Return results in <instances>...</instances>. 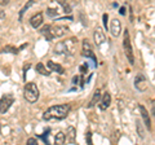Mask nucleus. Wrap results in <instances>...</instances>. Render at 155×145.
<instances>
[{"mask_svg":"<svg viewBox=\"0 0 155 145\" xmlns=\"http://www.w3.org/2000/svg\"><path fill=\"white\" fill-rule=\"evenodd\" d=\"M119 13L122 14V16H125V13H127V11H125V7H122V8H119Z\"/></svg>","mask_w":155,"mask_h":145,"instance_id":"2f4dec72","label":"nucleus"},{"mask_svg":"<svg viewBox=\"0 0 155 145\" xmlns=\"http://www.w3.org/2000/svg\"><path fill=\"white\" fill-rule=\"evenodd\" d=\"M39 88L36 87L35 83H26L25 84V88H23V96H25V99L27 103L30 104H35L36 101L39 100Z\"/></svg>","mask_w":155,"mask_h":145,"instance_id":"7ed1b4c3","label":"nucleus"},{"mask_svg":"<svg viewBox=\"0 0 155 145\" xmlns=\"http://www.w3.org/2000/svg\"><path fill=\"white\" fill-rule=\"evenodd\" d=\"M36 3V0H28V2L25 4V5H23L22 7V9H21V11H19V16H18V21H22L23 20V14H25L27 11H28V9H30L32 5H34V4H35Z\"/></svg>","mask_w":155,"mask_h":145,"instance_id":"2eb2a0df","label":"nucleus"},{"mask_svg":"<svg viewBox=\"0 0 155 145\" xmlns=\"http://www.w3.org/2000/svg\"><path fill=\"white\" fill-rule=\"evenodd\" d=\"M43 23V13H36L30 18V25L34 29H38L40 27V25Z\"/></svg>","mask_w":155,"mask_h":145,"instance_id":"ddd939ff","label":"nucleus"},{"mask_svg":"<svg viewBox=\"0 0 155 145\" xmlns=\"http://www.w3.org/2000/svg\"><path fill=\"white\" fill-rule=\"evenodd\" d=\"M9 2H11V0H0V5H7V4H9Z\"/></svg>","mask_w":155,"mask_h":145,"instance_id":"473e14b6","label":"nucleus"},{"mask_svg":"<svg viewBox=\"0 0 155 145\" xmlns=\"http://www.w3.org/2000/svg\"><path fill=\"white\" fill-rule=\"evenodd\" d=\"M140 112H141V117H142V120H143V124L146 126L147 130H151V120H150V115H149V112L146 110L143 105H140L138 106Z\"/></svg>","mask_w":155,"mask_h":145,"instance_id":"9d476101","label":"nucleus"},{"mask_svg":"<svg viewBox=\"0 0 155 145\" xmlns=\"http://www.w3.org/2000/svg\"><path fill=\"white\" fill-rule=\"evenodd\" d=\"M60 3L62 4V7H64L65 13H71V7L69 5V4H66L65 2H62V0H60Z\"/></svg>","mask_w":155,"mask_h":145,"instance_id":"a878e982","label":"nucleus"},{"mask_svg":"<svg viewBox=\"0 0 155 145\" xmlns=\"http://www.w3.org/2000/svg\"><path fill=\"white\" fill-rule=\"evenodd\" d=\"M49 132H51V128H47L45 131H44V133L43 135H39V139H41L43 141H44V144H49V140H48V137H49Z\"/></svg>","mask_w":155,"mask_h":145,"instance_id":"4be33fe9","label":"nucleus"},{"mask_svg":"<svg viewBox=\"0 0 155 145\" xmlns=\"http://www.w3.org/2000/svg\"><path fill=\"white\" fill-rule=\"evenodd\" d=\"M14 103V97L12 95H5V96H3L2 99H0V113L4 114V113H7L9 108L13 105Z\"/></svg>","mask_w":155,"mask_h":145,"instance_id":"0eeeda50","label":"nucleus"},{"mask_svg":"<svg viewBox=\"0 0 155 145\" xmlns=\"http://www.w3.org/2000/svg\"><path fill=\"white\" fill-rule=\"evenodd\" d=\"M93 39H94V43H96V46H102L104 43L106 42V36H105V32L101 30V29L98 27L97 30L94 31L93 34Z\"/></svg>","mask_w":155,"mask_h":145,"instance_id":"9b49d317","label":"nucleus"},{"mask_svg":"<svg viewBox=\"0 0 155 145\" xmlns=\"http://www.w3.org/2000/svg\"><path fill=\"white\" fill-rule=\"evenodd\" d=\"M81 55H83L84 57H87V59H91L92 61H93V66H94V67L97 66V59H96V56H94V53H93V49H92L91 43L87 40V39L83 40V48H81Z\"/></svg>","mask_w":155,"mask_h":145,"instance_id":"423d86ee","label":"nucleus"},{"mask_svg":"<svg viewBox=\"0 0 155 145\" xmlns=\"http://www.w3.org/2000/svg\"><path fill=\"white\" fill-rule=\"evenodd\" d=\"M66 141V135L64 132H61V131H58L56 133V136H54V144L57 145H62V144H65Z\"/></svg>","mask_w":155,"mask_h":145,"instance_id":"aec40b11","label":"nucleus"},{"mask_svg":"<svg viewBox=\"0 0 155 145\" xmlns=\"http://www.w3.org/2000/svg\"><path fill=\"white\" fill-rule=\"evenodd\" d=\"M101 91L100 89H97L96 92H94V95H93V97H92V100L89 101V104H88V108H93L94 105H97L100 103V100H101Z\"/></svg>","mask_w":155,"mask_h":145,"instance_id":"dca6fc26","label":"nucleus"},{"mask_svg":"<svg viewBox=\"0 0 155 145\" xmlns=\"http://www.w3.org/2000/svg\"><path fill=\"white\" fill-rule=\"evenodd\" d=\"M38 144V140L35 137H30L27 140V145H36Z\"/></svg>","mask_w":155,"mask_h":145,"instance_id":"7c9ffc66","label":"nucleus"},{"mask_svg":"<svg viewBox=\"0 0 155 145\" xmlns=\"http://www.w3.org/2000/svg\"><path fill=\"white\" fill-rule=\"evenodd\" d=\"M0 52L2 53H13V55H17V53L19 52V49L16 48V47H13V46H5Z\"/></svg>","mask_w":155,"mask_h":145,"instance_id":"412c9836","label":"nucleus"},{"mask_svg":"<svg viewBox=\"0 0 155 145\" xmlns=\"http://www.w3.org/2000/svg\"><path fill=\"white\" fill-rule=\"evenodd\" d=\"M40 32H41V35L44 36L47 40H53V38H52V35H51V25L43 26L41 30H40Z\"/></svg>","mask_w":155,"mask_h":145,"instance_id":"a211bd4d","label":"nucleus"},{"mask_svg":"<svg viewBox=\"0 0 155 145\" xmlns=\"http://www.w3.org/2000/svg\"><path fill=\"white\" fill-rule=\"evenodd\" d=\"M110 32L111 35L118 38L120 35V32H122V22H120L119 20H116V18H114V20H111V23H110Z\"/></svg>","mask_w":155,"mask_h":145,"instance_id":"1a4fd4ad","label":"nucleus"},{"mask_svg":"<svg viewBox=\"0 0 155 145\" xmlns=\"http://www.w3.org/2000/svg\"><path fill=\"white\" fill-rule=\"evenodd\" d=\"M47 14L49 17H56V16H58V11L54 9V8H48L47 9Z\"/></svg>","mask_w":155,"mask_h":145,"instance_id":"b1692460","label":"nucleus"},{"mask_svg":"<svg viewBox=\"0 0 155 145\" xmlns=\"http://www.w3.org/2000/svg\"><path fill=\"white\" fill-rule=\"evenodd\" d=\"M85 141H87V144H89V145L93 144V141H92V132L91 131H87V133H85Z\"/></svg>","mask_w":155,"mask_h":145,"instance_id":"bb28decb","label":"nucleus"},{"mask_svg":"<svg viewBox=\"0 0 155 145\" xmlns=\"http://www.w3.org/2000/svg\"><path fill=\"white\" fill-rule=\"evenodd\" d=\"M70 112V105L62 104V105H53L49 109H47L44 114H43V119L49 120V119H65L67 114Z\"/></svg>","mask_w":155,"mask_h":145,"instance_id":"f257e3e1","label":"nucleus"},{"mask_svg":"<svg viewBox=\"0 0 155 145\" xmlns=\"http://www.w3.org/2000/svg\"><path fill=\"white\" fill-rule=\"evenodd\" d=\"M83 79L81 76H79V75H75L74 78H72V84L74 86H78V84H80V80Z\"/></svg>","mask_w":155,"mask_h":145,"instance_id":"c85d7f7f","label":"nucleus"},{"mask_svg":"<svg viewBox=\"0 0 155 145\" xmlns=\"http://www.w3.org/2000/svg\"><path fill=\"white\" fill-rule=\"evenodd\" d=\"M107 20H109V14L105 13L102 16V22H104V26H105L106 30H109V22H107Z\"/></svg>","mask_w":155,"mask_h":145,"instance_id":"393cba45","label":"nucleus"},{"mask_svg":"<svg viewBox=\"0 0 155 145\" xmlns=\"http://www.w3.org/2000/svg\"><path fill=\"white\" fill-rule=\"evenodd\" d=\"M80 71H81V74H87V72H88V62L80 65Z\"/></svg>","mask_w":155,"mask_h":145,"instance_id":"cd10ccee","label":"nucleus"},{"mask_svg":"<svg viewBox=\"0 0 155 145\" xmlns=\"http://www.w3.org/2000/svg\"><path fill=\"white\" fill-rule=\"evenodd\" d=\"M47 66L51 69V71H56L57 74H60V75H64L65 74V69L60 64H56V62H53V61H48L47 62Z\"/></svg>","mask_w":155,"mask_h":145,"instance_id":"4468645a","label":"nucleus"},{"mask_svg":"<svg viewBox=\"0 0 155 145\" xmlns=\"http://www.w3.org/2000/svg\"><path fill=\"white\" fill-rule=\"evenodd\" d=\"M75 136H76V131L74 127H67V141L70 144H75Z\"/></svg>","mask_w":155,"mask_h":145,"instance_id":"f3484780","label":"nucleus"},{"mask_svg":"<svg viewBox=\"0 0 155 145\" xmlns=\"http://www.w3.org/2000/svg\"><path fill=\"white\" fill-rule=\"evenodd\" d=\"M137 132H138V136L141 139H145V132H143V127H142V123L137 120Z\"/></svg>","mask_w":155,"mask_h":145,"instance_id":"5701e85b","label":"nucleus"},{"mask_svg":"<svg viewBox=\"0 0 155 145\" xmlns=\"http://www.w3.org/2000/svg\"><path fill=\"white\" fill-rule=\"evenodd\" d=\"M70 29L66 27V26H61V25H54L52 26L51 25V35L52 38L54 39V38H62L64 35H66L67 32H69Z\"/></svg>","mask_w":155,"mask_h":145,"instance_id":"6e6552de","label":"nucleus"},{"mask_svg":"<svg viewBox=\"0 0 155 145\" xmlns=\"http://www.w3.org/2000/svg\"><path fill=\"white\" fill-rule=\"evenodd\" d=\"M35 70L39 72V74H41V75H45V76L51 75V71H48V70L45 69V66H44V64H43V62H39V64H36Z\"/></svg>","mask_w":155,"mask_h":145,"instance_id":"6ab92c4d","label":"nucleus"},{"mask_svg":"<svg viewBox=\"0 0 155 145\" xmlns=\"http://www.w3.org/2000/svg\"><path fill=\"white\" fill-rule=\"evenodd\" d=\"M76 51V39L71 38L69 40H62L54 46V53L56 55H65L71 56Z\"/></svg>","mask_w":155,"mask_h":145,"instance_id":"f03ea898","label":"nucleus"},{"mask_svg":"<svg viewBox=\"0 0 155 145\" xmlns=\"http://www.w3.org/2000/svg\"><path fill=\"white\" fill-rule=\"evenodd\" d=\"M133 84H134V88L137 91H140V92H145V91L147 89L149 82H147V78L145 76V74H142V72H138V74L134 76Z\"/></svg>","mask_w":155,"mask_h":145,"instance_id":"39448f33","label":"nucleus"},{"mask_svg":"<svg viewBox=\"0 0 155 145\" xmlns=\"http://www.w3.org/2000/svg\"><path fill=\"white\" fill-rule=\"evenodd\" d=\"M30 67H31V65H30V64H27V65L23 66V80H25V82H26V74H27V70L30 69Z\"/></svg>","mask_w":155,"mask_h":145,"instance_id":"c756f323","label":"nucleus"},{"mask_svg":"<svg viewBox=\"0 0 155 145\" xmlns=\"http://www.w3.org/2000/svg\"><path fill=\"white\" fill-rule=\"evenodd\" d=\"M111 105V95L109 92H105L104 96H101L100 100V109L101 110H106L109 109V106Z\"/></svg>","mask_w":155,"mask_h":145,"instance_id":"f8f14e48","label":"nucleus"},{"mask_svg":"<svg viewBox=\"0 0 155 145\" xmlns=\"http://www.w3.org/2000/svg\"><path fill=\"white\" fill-rule=\"evenodd\" d=\"M123 48L124 53L127 56V60L130 65H134V56H133V48L130 44V38H129V31L128 29L124 30V36H123Z\"/></svg>","mask_w":155,"mask_h":145,"instance_id":"20e7f679","label":"nucleus"}]
</instances>
